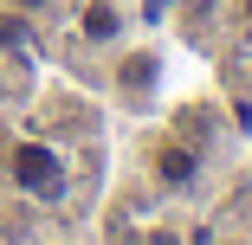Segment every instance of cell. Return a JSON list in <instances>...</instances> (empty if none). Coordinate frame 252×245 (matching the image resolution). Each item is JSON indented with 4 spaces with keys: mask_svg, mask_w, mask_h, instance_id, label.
Segmentation results:
<instances>
[{
    "mask_svg": "<svg viewBox=\"0 0 252 245\" xmlns=\"http://www.w3.org/2000/svg\"><path fill=\"white\" fill-rule=\"evenodd\" d=\"M7 174H13V187L26 193V200H45V207H59L65 200V155L52 149V142H39V136H26V142H13V155H7Z\"/></svg>",
    "mask_w": 252,
    "mask_h": 245,
    "instance_id": "6da1fadb",
    "label": "cell"
},
{
    "mask_svg": "<svg viewBox=\"0 0 252 245\" xmlns=\"http://www.w3.org/2000/svg\"><path fill=\"white\" fill-rule=\"evenodd\" d=\"M149 168H156V181H162L168 193H188V187L200 181V155L188 149L181 136H162V142H156V155H149Z\"/></svg>",
    "mask_w": 252,
    "mask_h": 245,
    "instance_id": "7a4b0ae2",
    "label": "cell"
},
{
    "mask_svg": "<svg viewBox=\"0 0 252 245\" xmlns=\"http://www.w3.org/2000/svg\"><path fill=\"white\" fill-rule=\"evenodd\" d=\"M78 32L91 45H117L123 39V7H117V0H91V7L78 13Z\"/></svg>",
    "mask_w": 252,
    "mask_h": 245,
    "instance_id": "3957f363",
    "label": "cell"
},
{
    "mask_svg": "<svg viewBox=\"0 0 252 245\" xmlns=\"http://www.w3.org/2000/svg\"><path fill=\"white\" fill-rule=\"evenodd\" d=\"M26 39H32V13L0 7V45H26Z\"/></svg>",
    "mask_w": 252,
    "mask_h": 245,
    "instance_id": "277c9868",
    "label": "cell"
},
{
    "mask_svg": "<svg viewBox=\"0 0 252 245\" xmlns=\"http://www.w3.org/2000/svg\"><path fill=\"white\" fill-rule=\"evenodd\" d=\"M123 84H129V90L156 84V58H129V65H123Z\"/></svg>",
    "mask_w": 252,
    "mask_h": 245,
    "instance_id": "5b68a950",
    "label": "cell"
},
{
    "mask_svg": "<svg viewBox=\"0 0 252 245\" xmlns=\"http://www.w3.org/2000/svg\"><path fill=\"white\" fill-rule=\"evenodd\" d=\"M7 7H20V13H52L59 0H7Z\"/></svg>",
    "mask_w": 252,
    "mask_h": 245,
    "instance_id": "8992f818",
    "label": "cell"
},
{
    "mask_svg": "<svg viewBox=\"0 0 252 245\" xmlns=\"http://www.w3.org/2000/svg\"><path fill=\"white\" fill-rule=\"evenodd\" d=\"M0 97H7V71H0Z\"/></svg>",
    "mask_w": 252,
    "mask_h": 245,
    "instance_id": "52a82bcc",
    "label": "cell"
},
{
    "mask_svg": "<svg viewBox=\"0 0 252 245\" xmlns=\"http://www.w3.org/2000/svg\"><path fill=\"white\" fill-rule=\"evenodd\" d=\"M239 13H246V20H252V0H246V7H239Z\"/></svg>",
    "mask_w": 252,
    "mask_h": 245,
    "instance_id": "ba28073f",
    "label": "cell"
}]
</instances>
